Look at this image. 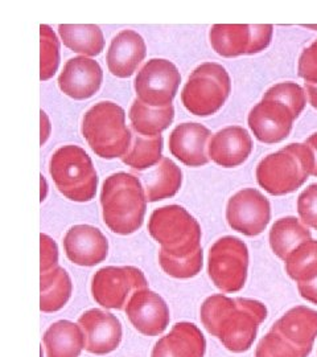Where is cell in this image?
Masks as SVG:
<instances>
[{
	"label": "cell",
	"mask_w": 317,
	"mask_h": 357,
	"mask_svg": "<svg viewBox=\"0 0 317 357\" xmlns=\"http://www.w3.org/2000/svg\"><path fill=\"white\" fill-rule=\"evenodd\" d=\"M148 231L162 245L159 264L169 277L190 280L203 266L201 227L180 205L155 209L148 221Z\"/></svg>",
	"instance_id": "6da1fadb"
},
{
	"label": "cell",
	"mask_w": 317,
	"mask_h": 357,
	"mask_svg": "<svg viewBox=\"0 0 317 357\" xmlns=\"http://www.w3.org/2000/svg\"><path fill=\"white\" fill-rule=\"evenodd\" d=\"M266 317L267 308L262 302L221 294L206 298L200 310L206 331L235 354L250 349Z\"/></svg>",
	"instance_id": "7a4b0ae2"
},
{
	"label": "cell",
	"mask_w": 317,
	"mask_h": 357,
	"mask_svg": "<svg viewBox=\"0 0 317 357\" xmlns=\"http://www.w3.org/2000/svg\"><path fill=\"white\" fill-rule=\"evenodd\" d=\"M305 103L304 89L295 82L271 86L247 118L255 138L267 144L284 141L291 132L293 121L304 110Z\"/></svg>",
	"instance_id": "3957f363"
},
{
	"label": "cell",
	"mask_w": 317,
	"mask_h": 357,
	"mask_svg": "<svg viewBox=\"0 0 317 357\" xmlns=\"http://www.w3.org/2000/svg\"><path fill=\"white\" fill-rule=\"evenodd\" d=\"M102 217L106 227L121 236L141 228L147 209L146 192L140 178L118 172L105 180L101 192Z\"/></svg>",
	"instance_id": "277c9868"
},
{
	"label": "cell",
	"mask_w": 317,
	"mask_h": 357,
	"mask_svg": "<svg viewBox=\"0 0 317 357\" xmlns=\"http://www.w3.org/2000/svg\"><path fill=\"white\" fill-rule=\"evenodd\" d=\"M82 135L93 153L103 159L123 158L132 143L125 110L111 101L91 106L82 119Z\"/></svg>",
	"instance_id": "5b68a950"
},
{
	"label": "cell",
	"mask_w": 317,
	"mask_h": 357,
	"mask_svg": "<svg viewBox=\"0 0 317 357\" xmlns=\"http://www.w3.org/2000/svg\"><path fill=\"white\" fill-rule=\"evenodd\" d=\"M315 168V158L305 143H291L262 159L256 167L258 184L272 196L300 188Z\"/></svg>",
	"instance_id": "8992f818"
},
{
	"label": "cell",
	"mask_w": 317,
	"mask_h": 357,
	"mask_svg": "<svg viewBox=\"0 0 317 357\" xmlns=\"http://www.w3.org/2000/svg\"><path fill=\"white\" fill-rule=\"evenodd\" d=\"M49 172L57 190L76 203L94 199L98 175L88 153L75 144L60 147L52 155Z\"/></svg>",
	"instance_id": "52a82bcc"
},
{
	"label": "cell",
	"mask_w": 317,
	"mask_h": 357,
	"mask_svg": "<svg viewBox=\"0 0 317 357\" xmlns=\"http://www.w3.org/2000/svg\"><path fill=\"white\" fill-rule=\"evenodd\" d=\"M230 91L228 70L217 63H203L192 72L181 91V102L190 114L208 116L225 105Z\"/></svg>",
	"instance_id": "ba28073f"
},
{
	"label": "cell",
	"mask_w": 317,
	"mask_h": 357,
	"mask_svg": "<svg viewBox=\"0 0 317 357\" xmlns=\"http://www.w3.org/2000/svg\"><path fill=\"white\" fill-rule=\"evenodd\" d=\"M249 268V250L237 237L226 236L213 243L208 257V273L217 289L237 293L245 286Z\"/></svg>",
	"instance_id": "9c48e42d"
},
{
	"label": "cell",
	"mask_w": 317,
	"mask_h": 357,
	"mask_svg": "<svg viewBox=\"0 0 317 357\" xmlns=\"http://www.w3.org/2000/svg\"><path fill=\"white\" fill-rule=\"evenodd\" d=\"M147 287L148 282L140 268L106 266L94 274L91 281V295L102 307L123 310L134 294Z\"/></svg>",
	"instance_id": "30bf717a"
},
{
	"label": "cell",
	"mask_w": 317,
	"mask_h": 357,
	"mask_svg": "<svg viewBox=\"0 0 317 357\" xmlns=\"http://www.w3.org/2000/svg\"><path fill=\"white\" fill-rule=\"evenodd\" d=\"M272 32L271 24H216L209 32V40L216 53L230 59L265 51Z\"/></svg>",
	"instance_id": "8fae6325"
},
{
	"label": "cell",
	"mask_w": 317,
	"mask_h": 357,
	"mask_svg": "<svg viewBox=\"0 0 317 357\" xmlns=\"http://www.w3.org/2000/svg\"><path fill=\"white\" fill-rule=\"evenodd\" d=\"M180 82L176 65L165 59H153L140 69L134 86L139 101L153 107H165L172 105Z\"/></svg>",
	"instance_id": "7c38bea8"
},
{
	"label": "cell",
	"mask_w": 317,
	"mask_h": 357,
	"mask_svg": "<svg viewBox=\"0 0 317 357\" xmlns=\"http://www.w3.org/2000/svg\"><path fill=\"white\" fill-rule=\"evenodd\" d=\"M271 218V206L266 197L254 188H246L230 197L226 220L230 228L254 237L266 229Z\"/></svg>",
	"instance_id": "4fadbf2b"
},
{
	"label": "cell",
	"mask_w": 317,
	"mask_h": 357,
	"mask_svg": "<svg viewBox=\"0 0 317 357\" xmlns=\"http://www.w3.org/2000/svg\"><path fill=\"white\" fill-rule=\"evenodd\" d=\"M78 326L85 337V349L97 356H105L115 351L122 342V324L106 311L93 308L82 314Z\"/></svg>",
	"instance_id": "5bb4252c"
},
{
	"label": "cell",
	"mask_w": 317,
	"mask_h": 357,
	"mask_svg": "<svg viewBox=\"0 0 317 357\" xmlns=\"http://www.w3.org/2000/svg\"><path fill=\"white\" fill-rule=\"evenodd\" d=\"M126 315L137 331L159 336L169 324V308L159 294L143 289L134 294L126 306Z\"/></svg>",
	"instance_id": "9a60e30c"
},
{
	"label": "cell",
	"mask_w": 317,
	"mask_h": 357,
	"mask_svg": "<svg viewBox=\"0 0 317 357\" xmlns=\"http://www.w3.org/2000/svg\"><path fill=\"white\" fill-rule=\"evenodd\" d=\"M68 259L78 266H95L109 255V241L101 230L91 225H75L63 237Z\"/></svg>",
	"instance_id": "2e32d148"
},
{
	"label": "cell",
	"mask_w": 317,
	"mask_h": 357,
	"mask_svg": "<svg viewBox=\"0 0 317 357\" xmlns=\"http://www.w3.org/2000/svg\"><path fill=\"white\" fill-rule=\"evenodd\" d=\"M103 72L95 60L78 56L66 61L59 77V88L65 96L82 101L91 98L102 85Z\"/></svg>",
	"instance_id": "e0dca14e"
},
{
	"label": "cell",
	"mask_w": 317,
	"mask_h": 357,
	"mask_svg": "<svg viewBox=\"0 0 317 357\" xmlns=\"http://www.w3.org/2000/svg\"><path fill=\"white\" fill-rule=\"evenodd\" d=\"M147 54L144 38L132 29L121 31L115 36L106 54L109 72L118 78H128L135 73Z\"/></svg>",
	"instance_id": "ac0fdd59"
},
{
	"label": "cell",
	"mask_w": 317,
	"mask_h": 357,
	"mask_svg": "<svg viewBox=\"0 0 317 357\" xmlns=\"http://www.w3.org/2000/svg\"><path fill=\"white\" fill-rule=\"evenodd\" d=\"M210 137V130L201 123H181L169 135V151L185 166H205L209 162L206 146Z\"/></svg>",
	"instance_id": "d6986e66"
},
{
	"label": "cell",
	"mask_w": 317,
	"mask_h": 357,
	"mask_svg": "<svg viewBox=\"0 0 317 357\" xmlns=\"http://www.w3.org/2000/svg\"><path fill=\"white\" fill-rule=\"evenodd\" d=\"M271 331L308 356L317 336V312L308 307H293L272 326Z\"/></svg>",
	"instance_id": "ffe728a7"
},
{
	"label": "cell",
	"mask_w": 317,
	"mask_h": 357,
	"mask_svg": "<svg viewBox=\"0 0 317 357\" xmlns=\"http://www.w3.org/2000/svg\"><path fill=\"white\" fill-rule=\"evenodd\" d=\"M253 151V141L247 130L229 126L213 135L208 146V155L216 165L225 168L243 165Z\"/></svg>",
	"instance_id": "44dd1931"
},
{
	"label": "cell",
	"mask_w": 317,
	"mask_h": 357,
	"mask_svg": "<svg viewBox=\"0 0 317 357\" xmlns=\"http://www.w3.org/2000/svg\"><path fill=\"white\" fill-rule=\"evenodd\" d=\"M205 351L201 330L190 321H180L155 344L151 357H203Z\"/></svg>",
	"instance_id": "7402d4cb"
},
{
	"label": "cell",
	"mask_w": 317,
	"mask_h": 357,
	"mask_svg": "<svg viewBox=\"0 0 317 357\" xmlns=\"http://www.w3.org/2000/svg\"><path fill=\"white\" fill-rule=\"evenodd\" d=\"M138 178H141L144 184L143 188L148 203L173 197L183 183L180 167L169 158H162V160L153 168H148L147 172L141 171Z\"/></svg>",
	"instance_id": "603a6c76"
},
{
	"label": "cell",
	"mask_w": 317,
	"mask_h": 357,
	"mask_svg": "<svg viewBox=\"0 0 317 357\" xmlns=\"http://www.w3.org/2000/svg\"><path fill=\"white\" fill-rule=\"evenodd\" d=\"M47 357H78L85 348L79 326L69 320L53 323L42 337Z\"/></svg>",
	"instance_id": "cb8c5ba5"
},
{
	"label": "cell",
	"mask_w": 317,
	"mask_h": 357,
	"mask_svg": "<svg viewBox=\"0 0 317 357\" xmlns=\"http://www.w3.org/2000/svg\"><path fill=\"white\" fill-rule=\"evenodd\" d=\"M128 118L137 134L143 137H159L173 122L175 109L172 105L153 107L135 100L130 107Z\"/></svg>",
	"instance_id": "d4e9b609"
},
{
	"label": "cell",
	"mask_w": 317,
	"mask_h": 357,
	"mask_svg": "<svg viewBox=\"0 0 317 357\" xmlns=\"http://www.w3.org/2000/svg\"><path fill=\"white\" fill-rule=\"evenodd\" d=\"M40 310L45 314L61 310L72 295V281L66 270L60 266L41 273Z\"/></svg>",
	"instance_id": "484cf974"
},
{
	"label": "cell",
	"mask_w": 317,
	"mask_h": 357,
	"mask_svg": "<svg viewBox=\"0 0 317 357\" xmlns=\"http://www.w3.org/2000/svg\"><path fill=\"white\" fill-rule=\"evenodd\" d=\"M309 240L311 231L296 217L280 218L270 230L271 249L283 261H286L299 245Z\"/></svg>",
	"instance_id": "4316f807"
},
{
	"label": "cell",
	"mask_w": 317,
	"mask_h": 357,
	"mask_svg": "<svg viewBox=\"0 0 317 357\" xmlns=\"http://www.w3.org/2000/svg\"><path fill=\"white\" fill-rule=\"evenodd\" d=\"M59 33L66 48L85 57L98 56L105 48L102 29L94 24H60Z\"/></svg>",
	"instance_id": "83f0119b"
},
{
	"label": "cell",
	"mask_w": 317,
	"mask_h": 357,
	"mask_svg": "<svg viewBox=\"0 0 317 357\" xmlns=\"http://www.w3.org/2000/svg\"><path fill=\"white\" fill-rule=\"evenodd\" d=\"M163 137H143L139 134L132 135V143L128 153L122 158L126 166L137 171H146L153 168L162 160Z\"/></svg>",
	"instance_id": "f1b7e54d"
},
{
	"label": "cell",
	"mask_w": 317,
	"mask_h": 357,
	"mask_svg": "<svg viewBox=\"0 0 317 357\" xmlns=\"http://www.w3.org/2000/svg\"><path fill=\"white\" fill-rule=\"evenodd\" d=\"M286 271L297 283L317 278V241L309 240L299 245L286 259Z\"/></svg>",
	"instance_id": "f546056e"
},
{
	"label": "cell",
	"mask_w": 317,
	"mask_h": 357,
	"mask_svg": "<svg viewBox=\"0 0 317 357\" xmlns=\"http://www.w3.org/2000/svg\"><path fill=\"white\" fill-rule=\"evenodd\" d=\"M41 36V66L40 78L48 81L56 75L60 65V40L56 36L51 26L47 24L40 26Z\"/></svg>",
	"instance_id": "4dcf8cb0"
},
{
	"label": "cell",
	"mask_w": 317,
	"mask_h": 357,
	"mask_svg": "<svg viewBox=\"0 0 317 357\" xmlns=\"http://www.w3.org/2000/svg\"><path fill=\"white\" fill-rule=\"evenodd\" d=\"M255 357H305L299 351L286 344L278 333L270 331L259 342L255 351Z\"/></svg>",
	"instance_id": "1f68e13d"
},
{
	"label": "cell",
	"mask_w": 317,
	"mask_h": 357,
	"mask_svg": "<svg viewBox=\"0 0 317 357\" xmlns=\"http://www.w3.org/2000/svg\"><path fill=\"white\" fill-rule=\"evenodd\" d=\"M297 213L305 225L317 230V184L302 192L297 199Z\"/></svg>",
	"instance_id": "d6a6232c"
},
{
	"label": "cell",
	"mask_w": 317,
	"mask_h": 357,
	"mask_svg": "<svg viewBox=\"0 0 317 357\" xmlns=\"http://www.w3.org/2000/svg\"><path fill=\"white\" fill-rule=\"evenodd\" d=\"M297 70L305 84H317V40L302 53Z\"/></svg>",
	"instance_id": "836d02e7"
},
{
	"label": "cell",
	"mask_w": 317,
	"mask_h": 357,
	"mask_svg": "<svg viewBox=\"0 0 317 357\" xmlns=\"http://www.w3.org/2000/svg\"><path fill=\"white\" fill-rule=\"evenodd\" d=\"M41 245V273L59 266V248L57 243L47 234H40Z\"/></svg>",
	"instance_id": "e575fe53"
},
{
	"label": "cell",
	"mask_w": 317,
	"mask_h": 357,
	"mask_svg": "<svg viewBox=\"0 0 317 357\" xmlns=\"http://www.w3.org/2000/svg\"><path fill=\"white\" fill-rule=\"evenodd\" d=\"M297 289H299V293L302 295V298H304L305 301H308L311 303L317 305V278L312 281L297 283Z\"/></svg>",
	"instance_id": "d590c367"
},
{
	"label": "cell",
	"mask_w": 317,
	"mask_h": 357,
	"mask_svg": "<svg viewBox=\"0 0 317 357\" xmlns=\"http://www.w3.org/2000/svg\"><path fill=\"white\" fill-rule=\"evenodd\" d=\"M51 132V125H49V119L44 112H41V146L47 142L48 137Z\"/></svg>",
	"instance_id": "8d00e7d4"
},
{
	"label": "cell",
	"mask_w": 317,
	"mask_h": 357,
	"mask_svg": "<svg viewBox=\"0 0 317 357\" xmlns=\"http://www.w3.org/2000/svg\"><path fill=\"white\" fill-rule=\"evenodd\" d=\"M305 144L311 149V151L314 153V158H315V168H314L312 175L317 178V132L316 134H314V135H311V137L305 141Z\"/></svg>",
	"instance_id": "74e56055"
},
{
	"label": "cell",
	"mask_w": 317,
	"mask_h": 357,
	"mask_svg": "<svg viewBox=\"0 0 317 357\" xmlns=\"http://www.w3.org/2000/svg\"><path fill=\"white\" fill-rule=\"evenodd\" d=\"M305 91L308 94L309 103L317 110V86L311 85V84H305Z\"/></svg>",
	"instance_id": "f35d334b"
}]
</instances>
